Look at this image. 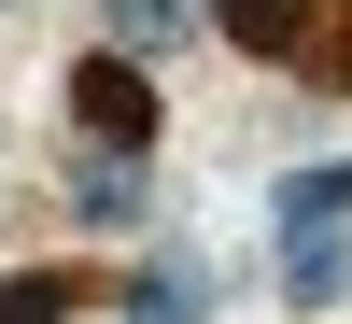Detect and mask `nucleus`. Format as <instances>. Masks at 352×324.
<instances>
[{"mask_svg":"<svg viewBox=\"0 0 352 324\" xmlns=\"http://www.w3.org/2000/svg\"><path fill=\"white\" fill-rule=\"evenodd\" d=\"M197 14H212V0H113V43H127V56H155V43H184Z\"/></svg>","mask_w":352,"mask_h":324,"instance_id":"7ed1b4c3","label":"nucleus"},{"mask_svg":"<svg viewBox=\"0 0 352 324\" xmlns=\"http://www.w3.org/2000/svg\"><path fill=\"white\" fill-rule=\"evenodd\" d=\"M71 113H85V141H113V155H141V141H155V99H141L127 56H85V71H71Z\"/></svg>","mask_w":352,"mask_h":324,"instance_id":"f257e3e1","label":"nucleus"},{"mask_svg":"<svg viewBox=\"0 0 352 324\" xmlns=\"http://www.w3.org/2000/svg\"><path fill=\"white\" fill-rule=\"evenodd\" d=\"M324 212H352V169H310V184H282V226H324Z\"/></svg>","mask_w":352,"mask_h":324,"instance_id":"39448f33","label":"nucleus"},{"mask_svg":"<svg viewBox=\"0 0 352 324\" xmlns=\"http://www.w3.org/2000/svg\"><path fill=\"white\" fill-rule=\"evenodd\" d=\"M141 212V184H127V155H99V169H85V226H127Z\"/></svg>","mask_w":352,"mask_h":324,"instance_id":"20e7f679","label":"nucleus"},{"mask_svg":"<svg viewBox=\"0 0 352 324\" xmlns=\"http://www.w3.org/2000/svg\"><path fill=\"white\" fill-rule=\"evenodd\" d=\"M56 296H71V282H14V296H0V324H43Z\"/></svg>","mask_w":352,"mask_h":324,"instance_id":"423d86ee","label":"nucleus"},{"mask_svg":"<svg viewBox=\"0 0 352 324\" xmlns=\"http://www.w3.org/2000/svg\"><path fill=\"white\" fill-rule=\"evenodd\" d=\"M226 14V43H254V56H310L324 43V0H212Z\"/></svg>","mask_w":352,"mask_h":324,"instance_id":"f03ea898","label":"nucleus"}]
</instances>
